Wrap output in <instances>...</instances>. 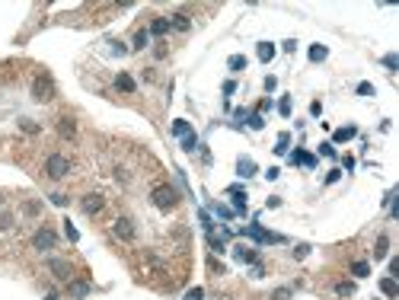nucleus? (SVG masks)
I'll return each mask as SVG.
<instances>
[{
  "instance_id": "21",
  "label": "nucleus",
  "mask_w": 399,
  "mask_h": 300,
  "mask_svg": "<svg viewBox=\"0 0 399 300\" xmlns=\"http://www.w3.org/2000/svg\"><path fill=\"white\" fill-rule=\"evenodd\" d=\"M354 134H358V128H339V131H335V134H332V140H335V144H345V140H351Z\"/></svg>"
},
{
  "instance_id": "30",
  "label": "nucleus",
  "mask_w": 399,
  "mask_h": 300,
  "mask_svg": "<svg viewBox=\"0 0 399 300\" xmlns=\"http://www.w3.org/2000/svg\"><path fill=\"white\" fill-rule=\"evenodd\" d=\"M249 128H253V131H262V128H265V118L259 115V112H253V115H249Z\"/></svg>"
},
{
  "instance_id": "52",
  "label": "nucleus",
  "mask_w": 399,
  "mask_h": 300,
  "mask_svg": "<svg viewBox=\"0 0 399 300\" xmlns=\"http://www.w3.org/2000/svg\"><path fill=\"white\" fill-rule=\"evenodd\" d=\"M268 109H272V99H262V102H259V115H262V112H268Z\"/></svg>"
},
{
  "instance_id": "29",
  "label": "nucleus",
  "mask_w": 399,
  "mask_h": 300,
  "mask_svg": "<svg viewBox=\"0 0 399 300\" xmlns=\"http://www.w3.org/2000/svg\"><path fill=\"white\" fill-rule=\"evenodd\" d=\"M208 243H211V249L218 252V255H221V252H227V246H224V240H218L214 233H208Z\"/></svg>"
},
{
  "instance_id": "27",
  "label": "nucleus",
  "mask_w": 399,
  "mask_h": 300,
  "mask_svg": "<svg viewBox=\"0 0 399 300\" xmlns=\"http://www.w3.org/2000/svg\"><path fill=\"white\" fill-rule=\"evenodd\" d=\"M288 144H291V134H288V131H281L278 144H275V154H288Z\"/></svg>"
},
{
  "instance_id": "1",
  "label": "nucleus",
  "mask_w": 399,
  "mask_h": 300,
  "mask_svg": "<svg viewBox=\"0 0 399 300\" xmlns=\"http://www.w3.org/2000/svg\"><path fill=\"white\" fill-rule=\"evenodd\" d=\"M150 201H153V208H160V211H172L179 205V192L172 189V185H157V189L150 192Z\"/></svg>"
},
{
  "instance_id": "54",
  "label": "nucleus",
  "mask_w": 399,
  "mask_h": 300,
  "mask_svg": "<svg viewBox=\"0 0 399 300\" xmlns=\"http://www.w3.org/2000/svg\"><path fill=\"white\" fill-rule=\"evenodd\" d=\"M45 300H58V297H45Z\"/></svg>"
},
{
  "instance_id": "48",
  "label": "nucleus",
  "mask_w": 399,
  "mask_h": 300,
  "mask_svg": "<svg viewBox=\"0 0 399 300\" xmlns=\"http://www.w3.org/2000/svg\"><path fill=\"white\" fill-rule=\"evenodd\" d=\"M399 275V259H389V278Z\"/></svg>"
},
{
  "instance_id": "16",
  "label": "nucleus",
  "mask_w": 399,
  "mask_h": 300,
  "mask_svg": "<svg viewBox=\"0 0 399 300\" xmlns=\"http://www.w3.org/2000/svg\"><path fill=\"white\" fill-rule=\"evenodd\" d=\"M115 86H118L121 93H134V90H137V83L131 80V74H118V77H115Z\"/></svg>"
},
{
  "instance_id": "3",
  "label": "nucleus",
  "mask_w": 399,
  "mask_h": 300,
  "mask_svg": "<svg viewBox=\"0 0 399 300\" xmlns=\"http://www.w3.org/2000/svg\"><path fill=\"white\" fill-rule=\"evenodd\" d=\"M112 236L121 240V243H134V236H137L134 220L131 217H115V220H112Z\"/></svg>"
},
{
  "instance_id": "46",
  "label": "nucleus",
  "mask_w": 399,
  "mask_h": 300,
  "mask_svg": "<svg viewBox=\"0 0 399 300\" xmlns=\"http://www.w3.org/2000/svg\"><path fill=\"white\" fill-rule=\"evenodd\" d=\"M284 51H288V55H294V51H297V42H294V39H288V42H284V45H281Z\"/></svg>"
},
{
  "instance_id": "17",
  "label": "nucleus",
  "mask_w": 399,
  "mask_h": 300,
  "mask_svg": "<svg viewBox=\"0 0 399 300\" xmlns=\"http://www.w3.org/2000/svg\"><path fill=\"white\" fill-rule=\"evenodd\" d=\"M386 252H389V236L380 233L377 236V246H374V259H386Z\"/></svg>"
},
{
  "instance_id": "35",
  "label": "nucleus",
  "mask_w": 399,
  "mask_h": 300,
  "mask_svg": "<svg viewBox=\"0 0 399 300\" xmlns=\"http://www.w3.org/2000/svg\"><path fill=\"white\" fill-rule=\"evenodd\" d=\"M278 112H281V115H284V118H288V115H291V96H284V99L278 102Z\"/></svg>"
},
{
  "instance_id": "25",
  "label": "nucleus",
  "mask_w": 399,
  "mask_h": 300,
  "mask_svg": "<svg viewBox=\"0 0 399 300\" xmlns=\"http://www.w3.org/2000/svg\"><path fill=\"white\" fill-rule=\"evenodd\" d=\"M188 131H192V125H188L185 118H176V121H172V134H176V137H185Z\"/></svg>"
},
{
  "instance_id": "8",
  "label": "nucleus",
  "mask_w": 399,
  "mask_h": 300,
  "mask_svg": "<svg viewBox=\"0 0 399 300\" xmlns=\"http://www.w3.org/2000/svg\"><path fill=\"white\" fill-rule=\"evenodd\" d=\"M80 208H83V214H99V211L102 208H106V198H102V195H86L83 201H80Z\"/></svg>"
},
{
  "instance_id": "14",
  "label": "nucleus",
  "mask_w": 399,
  "mask_h": 300,
  "mask_svg": "<svg viewBox=\"0 0 399 300\" xmlns=\"http://www.w3.org/2000/svg\"><path fill=\"white\" fill-rule=\"evenodd\" d=\"M256 55H259V61H262V64H268V61L275 58V45H272V42H259V45H256Z\"/></svg>"
},
{
  "instance_id": "51",
  "label": "nucleus",
  "mask_w": 399,
  "mask_h": 300,
  "mask_svg": "<svg viewBox=\"0 0 399 300\" xmlns=\"http://www.w3.org/2000/svg\"><path fill=\"white\" fill-rule=\"evenodd\" d=\"M224 93H227V96H233V93H237V83H233V80H227V83H224Z\"/></svg>"
},
{
  "instance_id": "28",
  "label": "nucleus",
  "mask_w": 399,
  "mask_h": 300,
  "mask_svg": "<svg viewBox=\"0 0 399 300\" xmlns=\"http://www.w3.org/2000/svg\"><path fill=\"white\" fill-rule=\"evenodd\" d=\"M351 275H354V278H367V275H370V265H367V262H354V265H351Z\"/></svg>"
},
{
  "instance_id": "53",
  "label": "nucleus",
  "mask_w": 399,
  "mask_h": 300,
  "mask_svg": "<svg viewBox=\"0 0 399 300\" xmlns=\"http://www.w3.org/2000/svg\"><path fill=\"white\" fill-rule=\"evenodd\" d=\"M342 166L345 170H354V157H342Z\"/></svg>"
},
{
  "instance_id": "9",
  "label": "nucleus",
  "mask_w": 399,
  "mask_h": 300,
  "mask_svg": "<svg viewBox=\"0 0 399 300\" xmlns=\"http://www.w3.org/2000/svg\"><path fill=\"white\" fill-rule=\"evenodd\" d=\"M256 173H259V166H256L253 157H240V160H237V176H243V179H253Z\"/></svg>"
},
{
  "instance_id": "37",
  "label": "nucleus",
  "mask_w": 399,
  "mask_h": 300,
  "mask_svg": "<svg viewBox=\"0 0 399 300\" xmlns=\"http://www.w3.org/2000/svg\"><path fill=\"white\" fill-rule=\"evenodd\" d=\"M272 300H291V287H278L272 294Z\"/></svg>"
},
{
  "instance_id": "36",
  "label": "nucleus",
  "mask_w": 399,
  "mask_h": 300,
  "mask_svg": "<svg viewBox=\"0 0 399 300\" xmlns=\"http://www.w3.org/2000/svg\"><path fill=\"white\" fill-rule=\"evenodd\" d=\"M358 96H374V83H358Z\"/></svg>"
},
{
  "instance_id": "50",
  "label": "nucleus",
  "mask_w": 399,
  "mask_h": 300,
  "mask_svg": "<svg viewBox=\"0 0 399 300\" xmlns=\"http://www.w3.org/2000/svg\"><path fill=\"white\" fill-rule=\"evenodd\" d=\"M265 208H281V198H278V195H272V198L265 201Z\"/></svg>"
},
{
  "instance_id": "42",
  "label": "nucleus",
  "mask_w": 399,
  "mask_h": 300,
  "mask_svg": "<svg viewBox=\"0 0 399 300\" xmlns=\"http://www.w3.org/2000/svg\"><path fill=\"white\" fill-rule=\"evenodd\" d=\"M214 211H218V217H224V220H230V217H233V211H230V208H224V205H218Z\"/></svg>"
},
{
  "instance_id": "2",
  "label": "nucleus",
  "mask_w": 399,
  "mask_h": 300,
  "mask_svg": "<svg viewBox=\"0 0 399 300\" xmlns=\"http://www.w3.org/2000/svg\"><path fill=\"white\" fill-rule=\"evenodd\" d=\"M55 80H51V77L48 74H39L36 77V80H32V99H36V102H51V99H55Z\"/></svg>"
},
{
  "instance_id": "12",
  "label": "nucleus",
  "mask_w": 399,
  "mask_h": 300,
  "mask_svg": "<svg viewBox=\"0 0 399 300\" xmlns=\"http://www.w3.org/2000/svg\"><path fill=\"white\" fill-rule=\"evenodd\" d=\"M67 294H71V300H83L90 294V284L86 281H67Z\"/></svg>"
},
{
  "instance_id": "24",
  "label": "nucleus",
  "mask_w": 399,
  "mask_h": 300,
  "mask_svg": "<svg viewBox=\"0 0 399 300\" xmlns=\"http://www.w3.org/2000/svg\"><path fill=\"white\" fill-rule=\"evenodd\" d=\"M198 147H202V144H198V134H195V131H188V134L182 137V150H185V154H192V150H198Z\"/></svg>"
},
{
  "instance_id": "19",
  "label": "nucleus",
  "mask_w": 399,
  "mask_h": 300,
  "mask_svg": "<svg viewBox=\"0 0 399 300\" xmlns=\"http://www.w3.org/2000/svg\"><path fill=\"white\" fill-rule=\"evenodd\" d=\"M307 58L313 61V64H319V61H326V58H329V48H326V45H310Z\"/></svg>"
},
{
  "instance_id": "44",
  "label": "nucleus",
  "mask_w": 399,
  "mask_h": 300,
  "mask_svg": "<svg viewBox=\"0 0 399 300\" xmlns=\"http://www.w3.org/2000/svg\"><path fill=\"white\" fill-rule=\"evenodd\" d=\"M265 90L275 93V90H278V80H275V77H265Z\"/></svg>"
},
{
  "instance_id": "26",
  "label": "nucleus",
  "mask_w": 399,
  "mask_h": 300,
  "mask_svg": "<svg viewBox=\"0 0 399 300\" xmlns=\"http://www.w3.org/2000/svg\"><path fill=\"white\" fill-rule=\"evenodd\" d=\"M354 290H358V287H354L351 281H339V284H335V294H339V297H354Z\"/></svg>"
},
{
  "instance_id": "4",
  "label": "nucleus",
  "mask_w": 399,
  "mask_h": 300,
  "mask_svg": "<svg viewBox=\"0 0 399 300\" xmlns=\"http://www.w3.org/2000/svg\"><path fill=\"white\" fill-rule=\"evenodd\" d=\"M45 173H48V179H64V176L71 173V160L61 157V154H51L45 160Z\"/></svg>"
},
{
  "instance_id": "31",
  "label": "nucleus",
  "mask_w": 399,
  "mask_h": 300,
  "mask_svg": "<svg viewBox=\"0 0 399 300\" xmlns=\"http://www.w3.org/2000/svg\"><path fill=\"white\" fill-rule=\"evenodd\" d=\"M20 128L26 131V134H39V125H36L32 118H23V121H20Z\"/></svg>"
},
{
  "instance_id": "7",
  "label": "nucleus",
  "mask_w": 399,
  "mask_h": 300,
  "mask_svg": "<svg viewBox=\"0 0 399 300\" xmlns=\"http://www.w3.org/2000/svg\"><path fill=\"white\" fill-rule=\"evenodd\" d=\"M233 259H237V262H243V265H256V262H259V252L253 249V246H233Z\"/></svg>"
},
{
  "instance_id": "39",
  "label": "nucleus",
  "mask_w": 399,
  "mask_h": 300,
  "mask_svg": "<svg viewBox=\"0 0 399 300\" xmlns=\"http://www.w3.org/2000/svg\"><path fill=\"white\" fill-rule=\"evenodd\" d=\"M13 227V217L10 214H4V211H0V230H10Z\"/></svg>"
},
{
  "instance_id": "38",
  "label": "nucleus",
  "mask_w": 399,
  "mask_h": 300,
  "mask_svg": "<svg viewBox=\"0 0 399 300\" xmlns=\"http://www.w3.org/2000/svg\"><path fill=\"white\" fill-rule=\"evenodd\" d=\"M310 115H313V118H319V115H323V102H319V99H313V102H310Z\"/></svg>"
},
{
  "instance_id": "45",
  "label": "nucleus",
  "mask_w": 399,
  "mask_h": 300,
  "mask_svg": "<svg viewBox=\"0 0 399 300\" xmlns=\"http://www.w3.org/2000/svg\"><path fill=\"white\" fill-rule=\"evenodd\" d=\"M278 176H281V170H278V166H272V170H265V179H272V182H275V179H278Z\"/></svg>"
},
{
  "instance_id": "11",
  "label": "nucleus",
  "mask_w": 399,
  "mask_h": 300,
  "mask_svg": "<svg viewBox=\"0 0 399 300\" xmlns=\"http://www.w3.org/2000/svg\"><path fill=\"white\" fill-rule=\"evenodd\" d=\"M58 134H61V137H67V140H74V137H77V121H74V118H67V115H64V118H58Z\"/></svg>"
},
{
  "instance_id": "41",
  "label": "nucleus",
  "mask_w": 399,
  "mask_h": 300,
  "mask_svg": "<svg viewBox=\"0 0 399 300\" xmlns=\"http://www.w3.org/2000/svg\"><path fill=\"white\" fill-rule=\"evenodd\" d=\"M112 55H115V58H121V55H128V48L121 45V42H112Z\"/></svg>"
},
{
  "instance_id": "34",
  "label": "nucleus",
  "mask_w": 399,
  "mask_h": 300,
  "mask_svg": "<svg viewBox=\"0 0 399 300\" xmlns=\"http://www.w3.org/2000/svg\"><path fill=\"white\" fill-rule=\"evenodd\" d=\"M383 67L396 74V67H399V58H396V55H383Z\"/></svg>"
},
{
  "instance_id": "6",
  "label": "nucleus",
  "mask_w": 399,
  "mask_h": 300,
  "mask_svg": "<svg viewBox=\"0 0 399 300\" xmlns=\"http://www.w3.org/2000/svg\"><path fill=\"white\" fill-rule=\"evenodd\" d=\"M48 271H51L58 281H64V284H67V281H74V265H71L67 259H51V262H48Z\"/></svg>"
},
{
  "instance_id": "43",
  "label": "nucleus",
  "mask_w": 399,
  "mask_h": 300,
  "mask_svg": "<svg viewBox=\"0 0 399 300\" xmlns=\"http://www.w3.org/2000/svg\"><path fill=\"white\" fill-rule=\"evenodd\" d=\"M319 154H323V157H335V147L332 144H319Z\"/></svg>"
},
{
  "instance_id": "22",
  "label": "nucleus",
  "mask_w": 399,
  "mask_h": 300,
  "mask_svg": "<svg viewBox=\"0 0 399 300\" xmlns=\"http://www.w3.org/2000/svg\"><path fill=\"white\" fill-rule=\"evenodd\" d=\"M147 42H150V32H147V29H137V32H134V45H131V48H134V51H144V48H147Z\"/></svg>"
},
{
  "instance_id": "15",
  "label": "nucleus",
  "mask_w": 399,
  "mask_h": 300,
  "mask_svg": "<svg viewBox=\"0 0 399 300\" xmlns=\"http://www.w3.org/2000/svg\"><path fill=\"white\" fill-rule=\"evenodd\" d=\"M169 26H172V29H179V32H188V29H192V20H188L185 13H176V16H169Z\"/></svg>"
},
{
  "instance_id": "47",
  "label": "nucleus",
  "mask_w": 399,
  "mask_h": 300,
  "mask_svg": "<svg viewBox=\"0 0 399 300\" xmlns=\"http://www.w3.org/2000/svg\"><path fill=\"white\" fill-rule=\"evenodd\" d=\"M339 176H342V170H332L326 176V185H332V182H339Z\"/></svg>"
},
{
  "instance_id": "33",
  "label": "nucleus",
  "mask_w": 399,
  "mask_h": 300,
  "mask_svg": "<svg viewBox=\"0 0 399 300\" xmlns=\"http://www.w3.org/2000/svg\"><path fill=\"white\" fill-rule=\"evenodd\" d=\"M291 255H294V259H307V255H310V246H307V243H297Z\"/></svg>"
},
{
  "instance_id": "49",
  "label": "nucleus",
  "mask_w": 399,
  "mask_h": 300,
  "mask_svg": "<svg viewBox=\"0 0 399 300\" xmlns=\"http://www.w3.org/2000/svg\"><path fill=\"white\" fill-rule=\"evenodd\" d=\"M51 205H58V208H64V205H67V198H64V195H51Z\"/></svg>"
},
{
  "instance_id": "40",
  "label": "nucleus",
  "mask_w": 399,
  "mask_h": 300,
  "mask_svg": "<svg viewBox=\"0 0 399 300\" xmlns=\"http://www.w3.org/2000/svg\"><path fill=\"white\" fill-rule=\"evenodd\" d=\"M205 297V290L202 287H192V290H185V300H202Z\"/></svg>"
},
{
  "instance_id": "10",
  "label": "nucleus",
  "mask_w": 399,
  "mask_h": 300,
  "mask_svg": "<svg viewBox=\"0 0 399 300\" xmlns=\"http://www.w3.org/2000/svg\"><path fill=\"white\" fill-rule=\"evenodd\" d=\"M230 198H233V208H237V214H246V189H240V185H230Z\"/></svg>"
},
{
  "instance_id": "13",
  "label": "nucleus",
  "mask_w": 399,
  "mask_h": 300,
  "mask_svg": "<svg viewBox=\"0 0 399 300\" xmlns=\"http://www.w3.org/2000/svg\"><path fill=\"white\" fill-rule=\"evenodd\" d=\"M291 163H294V166H316V157L307 154V150H294V154H291Z\"/></svg>"
},
{
  "instance_id": "23",
  "label": "nucleus",
  "mask_w": 399,
  "mask_h": 300,
  "mask_svg": "<svg viewBox=\"0 0 399 300\" xmlns=\"http://www.w3.org/2000/svg\"><path fill=\"white\" fill-rule=\"evenodd\" d=\"M246 64H249V61L243 58V55H230V58H227V67L233 70V74H240V70H246Z\"/></svg>"
},
{
  "instance_id": "32",
  "label": "nucleus",
  "mask_w": 399,
  "mask_h": 300,
  "mask_svg": "<svg viewBox=\"0 0 399 300\" xmlns=\"http://www.w3.org/2000/svg\"><path fill=\"white\" fill-rule=\"evenodd\" d=\"M64 233H67V240H71V243L80 240V233H77V227L71 224V220H64Z\"/></svg>"
},
{
  "instance_id": "20",
  "label": "nucleus",
  "mask_w": 399,
  "mask_h": 300,
  "mask_svg": "<svg viewBox=\"0 0 399 300\" xmlns=\"http://www.w3.org/2000/svg\"><path fill=\"white\" fill-rule=\"evenodd\" d=\"M380 290H383V294L386 297H399V284H396V278H383V281H380Z\"/></svg>"
},
{
  "instance_id": "18",
  "label": "nucleus",
  "mask_w": 399,
  "mask_h": 300,
  "mask_svg": "<svg viewBox=\"0 0 399 300\" xmlns=\"http://www.w3.org/2000/svg\"><path fill=\"white\" fill-rule=\"evenodd\" d=\"M169 29H172V26H169V20H163V16H157V20L150 23V29H147V32H150V35H166Z\"/></svg>"
},
{
  "instance_id": "5",
  "label": "nucleus",
  "mask_w": 399,
  "mask_h": 300,
  "mask_svg": "<svg viewBox=\"0 0 399 300\" xmlns=\"http://www.w3.org/2000/svg\"><path fill=\"white\" fill-rule=\"evenodd\" d=\"M55 243H58V233L51 230V227H39V230L32 233V246H36L39 252H48V249H55Z\"/></svg>"
}]
</instances>
